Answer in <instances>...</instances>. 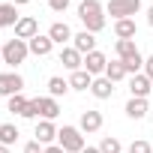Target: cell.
I'll return each instance as SVG.
<instances>
[{"mask_svg": "<svg viewBox=\"0 0 153 153\" xmlns=\"http://www.w3.org/2000/svg\"><path fill=\"white\" fill-rule=\"evenodd\" d=\"M147 24H150V27H153V6H150V9H147Z\"/></svg>", "mask_w": 153, "mask_h": 153, "instance_id": "836d02e7", "label": "cell"}, {"mask_svg": "<svg viewBox=\"0 0 153 153\" xmlns=\"http://www.w3.org/2000/svg\"><path fill=\"white\" fill-rule=\"evenodd\" d=\"M21 117H27V120H33V117H39V96L27 102V108H24V114H21Z\"/></svg>", "mask_w": 153, "mask_h": 153, "instance_id": "4316f807", "label": "cell"}, {"mask_svg": "<svg viewBox=\"0 0 153 153\" xmlns=\"http://www.w3.org/2000/svg\"><path fill=\"white\" fill-rule=\"evenodd\" d=\"M78 129H81V132H99V129H102V111H93V108H87V111L81 114V123H78Z\"/></svg>", "mask_w": 153, "mask_h": 153, "instance_id": "9c48e42d", "label": "cell"}, {"mask_svg": "<svg viewBox=\"0 0 153 153\" xmlns=\"http://www.w3.org/2000/svg\"><path fill=\"white\" fill-rule=\"evenodd\" d=\"M3 63H9V66H18V63H24L27 60V54H30V48H27V42L24 39H9L6 45H3Z\"/></svg>", "mask_w": 153, "mask_h": 153, "instance_id": "3957f363", "label": "cell"}, {"mask_svg": "<svg viewBox=\"0 0 153 153\" xmlns=\"http://www.w3.org/2000/svg\"><path fill=\"white\" fill-rule=\"evenodd\" d=\"M81 153H102V150H99V147H84Z\"/></svg>", "mask_w": 153, "mask_h": 153, "instance_id": "d6a6232c", "label": "cell"}, {"mask_svg": "<svg viewBox=\"0 0 153 153\" xmlns=\"http://www.w3.org/2000/svg\"><path fill=\"white\" fill-rule=\"evenodd\" d=\"M114 51H117V57H120V60H132V57H138V54H141V51L135 48V42H132V39H117Z\"/></svg>", "mask_w": 153, "mask_h": 153, "instance_id": "d6986e66", "label": "cell"}, {"mask_svg": "<svg viewBox=\"0 0 153 153\" xmlns=\"http://www.w3.org/2000/svg\"><path fill=\"white\" fill-rule=\"evenodd\" d=\"M144 114H147V99H135V96H132V99L126 102V117H132V120H141Z\"/></svg>", "mask_w": 153, "mask_h": 153, "instance_id": "44dd1931", "label": "cell"}, {"mask_svg": "<svg viewBox=\"0 0 153 153\" xmlns=\"http://www.w3.org/2000/svg\"><path fill=\"white\" fill-rule=\"evenodd\" d=\"M33 135H36L39 144H51V141L57 138V129H54L51 120H42V123H36V132H33Z\"/></svg>", "mask_w": 153, "mask_h": 153, "instance_id": "2e32d148", "label": "cell"}, {"mask_svg": "<svg viewBox=\"0 0 153 153\" xmlns=\"http://www.w3.org/2000/svg\"><path fill=\"white\" fill-rule=\"evenodd\" d=\"M33 36H39V24H36V18L24 15V18L15 24V39H24V42H30Z\"/></svg>", "mask_w": 153, "mask_h": 153, "instance_id": "52a82bcc", "label": "cell"}, {"mask_svg": "<svg viewBox=\"0 0 153 153\" xmlns=\"http://www.w3.org/2000/svg\"><path fill=\"white\" fill-rule=\"evenodd\" d=\"M48 36H51V42H54V45H63L66 39H72V30H69V24L54 21V24L48 27Z\"/></svg>", "mask_w": 153, "mask_h": 153, "instance_id": "9a60e30c", "label": "cell"}, {"mask_svg": "<svg viewBox=\"0 0 153 153\" xmlns=\"http://www.w3.org/2000/svg\"><path fill=\"white\" fill-rule=\"evenodd\" d=\"M102 12L105 9H102L99 0H84V3L78 6V18H81V24H84L87 33H99L105 27V15Z\"/></svg>", "mask_w": 153, "mask_h": 153, "instance_id": "6da1fadb", "label": "cell"}, {"mask_svg": "<svg viewBox=\"0 0 153 153\" xmlns=\"http://www.w3.org/2000/svg\"><path fill=\"white\" fill-rule=\"evenodd\" d=\"M114 33H117V39H135V21L132 18L114 21Z\"/></svg>", "mask_w": 153, "mask_h": 153, "instance_id": "ffe728a7", "label": "cell"}, {"mask_svg": "<svg viewBox=\"0 0 153 153\" xmlns=\"http://www.w3.org/2000/svg\"><path fill=\"white\" fill-rule=\"evenodd\" d=\"M0 153H9V147H6V144H0Z\"/></svg>", "mask_w": 153, "mask_h": 153, "instance_id": "d590c367", "label": "cell"}, {"mask_svg": "<svg viewBox=\"0 0 153 153\" xmlns=\"http://www.w3.org/2000/svg\"><path fill=\"white\" fill-rule=\"evenodd\" d=\"M18 21H21V15H18L15 3H0V27H15Z\"/></svg>", "mask_w": 153, "mask_h": 153, "instance_id": "7c38bea8", "label": "cell"}, {"mask_svg": "<svg viewBox=\"0 0 153 153\" xmlns=\"http://www.w3.org/2000/svg\"><path fill=\"white\" fill-rule=\"evenodd\" d=\"M60 63H63L66 69H72V72H78V69L84 66V54H78L75 48H63V51H60Z\"/></svg>", "mask_w": 153, "mask_h": 153, "instance_id": "4fadbf2b", "label": "cell"}, {"mask_svg": "<svg viewBox=\"0 0 153 153\" xmlns=\"http://www.w3.org/2000/svg\"><path fill=\"white\" fill-rule=\"evenodd\" d=\"M144 75H147V78L153 81V54H150V57L144 60Z\"/></svg>", "mask_w": 153, "mask_h": 153, "instance_id": "f546056e", "label": "cell"}, {"mask_svg": "<svg viewBox=\"0 0 153 153\" xmlns=\"http://www.w3.org/2000/svg\"><path fill=\"white\" fill-rule=\"evenodd\" d=\"M126 66H123V60H114V63H108L105 66V78L108 81H120V78H126Z\"/></svg>", "mask_w": 153, "mask_h": 153, "instance_id": "7402d4cb", "label": "cell"}, {"mask_svg": "<svg viewBox=\"0 0 153 153\" xmlns=\"http://www.w3.org/2000/svg\"><path fill=\"white\" fill-rule=\"evenodd\" d=\"M39 114H42L45 120H54V117L60 114L57 99H54V96H39Z\"/></svg>", "mask_w": 153, "mask_h": 153, "instance_id": "ac0fdd59", "label": "cell"}, {"mask_svg": "<svg viewBox=\"0 0 153 153\" xmlns=\"http://www.w3.org/2000/svg\"><path fill=\"white\" fill-rule=\"evenodd\" d=\"M129 153H153V147H150L147 141H141V138H138V141H132V144H129Z\"/></svg>", "mask_w": 153, "mask_h": 153, "instance_id": "83f0119b", "label": "cell"}, {"mask_svg": "<svg viewBox=\"0 0 153 153\" xmlns=\"http://www.w3.org/2000/svg\"><path fill=\"white\" fill-rule=\"evenodd\" d=\"M72 48L78 51V54H90V51H96V33H87V30H81V33H75L72 36Z\"/></svg>", "mask_w": 153, "mask_h": 153, "instance_id": "8992f818", "label": "cell"}, {"mask_svg": "<svg viewBox=\"0 0 153 153\" xmlns=\"http://www.w3.org/2000/svg\"><path fill=\"white\" fill-rule=\"evenodd\" d=\"M105 66H108V60H105V54L102 51H90L87 57H84V69L90 72V75H105Z\"/></svg>", "mask_w": 153, "mask_h": 153, "instance_id": "8fae6325", "label": "cell"}, {"mask_svg": "<svg viewBox=\"0 0 153 153\" xmlns=\"http://www.w3.org/2000/svg\"><path fill=\"white\" fill-rule=\"evenodd\" d=\"M42 153H66V150H63V147H60V144H48V147H45V150H42Z\"/></svg>", "mask_w": 153, "mask_h": 153, "instance_id": "1f68e13d", "label": "cell"}, {"mask_svg": "<svg viewBox=\"0 0 153 153\" xmlns=\"http://www.w3.org/2000/svg\"><path fill=\"white\" fill-rule=\"evenodd\" d=\"M150 90H153V81L147 78V75H132V78H129V93L135 99H147Z\"/></svg>", "mask_w": 153, "mask_h": 153, "instance_id": "ba28073f", "label": "cell"}, {"mask_svg": "<svg viewBox=\"0 0 153 153\" xmlns=\"http://www.w3.org/2000/svg\"><path fill=\"white\" fill-rule=\"evenodd\" d=\"M24 153H42L39 141H30V144H24Z\"/></svg>", "mask_w": 153, "mask_h": 153, "instance_id": "4dcf8cb0", "label": "cell"}, {"mask_svg": "<svg viewBox=\"0 0 153 153\" xmlns=\"http://www.w3.org/2000/svg\"><path fill=\"white\" fill-rule=\"evenodd\" d=\"M66 90H72L66 78H57V75H54V78H48V93H51L54 99H57V96H63Z\"/></svg>", "mask_w": 153, "mask_h": 153, "instance_id": "603a6c76", "label": "cell"}, {"mask_svg": "<svg viewBox=\"0 0 153 153\" xmlns=\"http://www.w3.org/2000/svg\"><path fill=\"white\" fill-rule=\"evenodd\" d=\"M27 48H30V54H36V57H48L51 48H54V42H51V36L45 33V36H33V39L27 42Z\"/></svg>", "mask_w": 153, "mask_h": 153, "instance_id": "30bf717a", "label": "cell"}, {"mask_svg": "<svg viewBox=\"0 0 153 153\" xmlns=\"http://www.w3.org/2000/svg\"><path fill=\"white\" fill-rule=\"evenodd\" d=\"M90 93H93L96 99H111V93H114V81H108L105 75H102V78H93Z\"/></svg>", "mask_w": 153, "mask_h": 153, "instance_id": "5bb4252c", "label": "cell"}, {"mask_svg": "<svg viewBox=\"0 0 153 153\" xmlns=\"http://www.w3.org/2000/svg\"><path fill=\"white\" fill-rule=\"evenodd\" d=\"M27 102H30V99H24L21 93H15V96H9V105H6V108H9L12 114H24V108H27Z\"/></svg>", "mask_w": 153, "mask_h": 153, "instance_id": "d4e9b609", "label": "cell"}, {"mask_svg": "<svg viewBox=\"0 0 153 153\" xmlns=\"http://www.w3.org/2000/svg\"><path fill=\"white\" fill-rule=\"evenodd\" d=\"M90 84H93V75H90L87 69L72 72V78H69V87H72V90H90Z\"/></svg>", "mask_w": 153, "mask_h": 153, "instance_id": "e0dca14e", "label": "cell"}, {"mask_svg": "<svg viewBox=\"0 0 153 153\" xmlns=\"http://www.w3.org/2000/svg\"><path fill=\"white\" fill-rule=\"evenodd\" d=\"M99 150H102V153H120V150H123V144H120L117 138H111V135H108V138H102Z\"/></svg>", "mask_w": 153, "mask_h": 153, "instance_id": "484cf974", "label": "cell"}, {"mask_svg": "<svg viewBox=\"0 0 153 153\" xmlns=\"http://www.w3.org/2000/svg\"><path fill=\"white\" fill-rule=\"evenodd\" d=\"M18 141V129L12 126V123H3V126H0V144H15Z\"/></svg>", "mask_w": 153, "mask_h": 153, "instance_id": "cb8c5ba5", "label": "cell"}, {"mask_svg": "<svg viewBox=\"0 0 153 153\" xmlns=\"http://www.w3.org/2000/svg\"><path fill=\"white\" fill-rule=\"evenodd\" d=\"M21 87H24V78L18 72H0V96H15V93H21Z\"/></svg>", "mask_w": 153, "mask_h": 153, "instance_id": "5b68a950", "label": "cell"}, {"mask_svg": "<svg viewBox=\"0 0 153 153\" xmlns=\"http://www.w3.org/2000/svg\"><path fill=\"white\" fill-rule=\"evenodd\" d=\"M57 144L66 150V153H81L84 150V135L78 126H63L57 132Z\"/></svg>", "mask_w": 153, "mask_h": 153, "instance_id": "7a4b0ae2", "label": "cell"}, {"mask_svg": "<svg viewBox=\"0 0 153 153\" xmlns=\"http://www.w3.org/2000/svg\"><path fill=\"white\" fill-rule=\"evenodd\" d=\"M48 6H51V12H63L69 6V0H48Z\"/></svg>", "mask_w": 153, "mask_h": 153, "instance_id": "f1b7e54d", "label": "cell"}, {"mask_svg": "<svg viewBox=\"0 0 153 153\" xmlns=\"http://www.w3.org/2000/svg\"><path fill=\"white\" fill-rule=\"evenodd\" d=\"M12 3H15V6H24V3H30V0H12Z\"/></svg>", "mask_w": 153, "mask_h": 153, "instance_id": "e575fe53", "label": "cell"}, {"mask_svg": "<svg viewBox=\"0 0 153 153\" xmlns=\"http://www.w3.org/2000/svg\"><path fill=\"white\" fill-rule=\"evenodd\" d=\"M0 66H3V54H0Z\"/></svg>", "mask_w": 153, "mask_h": 153, "instance_id": "8d00e7d4", "label": "cell"}, {"mask_svg": "<svg viewBox=\"0 0 153 153\" xmlns=\"http://www.w3.org/2000/svg\"><path fill=\"white\" fill-rule=\"evenodd\" d=\"M138 9H141V0H108V15H111L114 21L132 18Z\"/></svg>", "mask_w": 153, "mask_h": 153, "instance_id": "277c9868", "label": "cell"}]
</instances>
